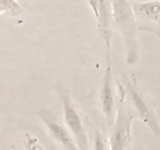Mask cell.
Wrapping results in <instances>:
<instances>
[{
  "label": "cell",
  "instance_id": "6da1fadb",
  "mask_svg": "<svg viewBox=\"0 0 160 150\" xmlns=\"http://www.w3.org/2000/svg\"><path fill=\"white\" fill-rule=\"evenodd\" d=\"M112 20L123 38L127 48V62L133 65L139 59L138 38V21L130 0H111Z\"/></svg>",
  "mask_w": 160,
  "mask_h": 150
},
{
  "label": "cell",
  "instance_id": "7a4b0ae2",
  "mask_svg": "<svg viewBox=\"0 0 160 150\" xmlns=\"http://www.w3.org/2000/svg\"><path fill=\"white\" fill-rule=\"evenodd\" d=\"M57 90L60 96L64 110V119L66 127L68 128L75 138L76 145L79 150H88V138L81 117L78 114L70 92L62 83L57 84Z\"/></svg>",
  "mask_w": 160,
  "mask_h": 150
},
{
  "label": "cell",
  "instance_id": "3957f363",
  "mask_svg": "<svg viewBox=\"0 0 160 150\" xmlns=\"http://www.w3.org/2000/svg\"><path fill=\"white\" fill-rule=\"evenodd\" d=\"M134 117L129 112L122 99H120L111 128V150H127L131 141V126Z\"/></svg>",
  "mask_w": 160,
  "mask_h": 150
},
{
  "label": "cell",
  "instance_id": "277c9868",
  "mask_svg": "<svg viewBox=\"0 0 160 150\" xmlns=\"http://www.w3.org/2000/svg\"><path fill=\"white\" fill-rule=\"evenodd\" d=\"M122 88L127 93L126 95L130 100V105L133 108V111L137 113V117L148 125L155 135H159L160 128L155 114L152 113L144 99L138 92L136 87L130 82L125 73L122 76Z\"/></svg>",
  "mask_w": 160,
  "mask_h": 150
},
{
  "label": "cell",
  "instance_id": "5b68a950",
  "mask_svg": "<svg viewBox=\"0 0 160 150\" xmlns=\"http://www.w3.org/2000/svg\"><path fill=\"white\" fill-rule=\"evenodd\" d=\"M38 115L45 124L52 137L61 144L66 150H78L70 133L57 120V117L51 111L47 109H41L38 112Z\"/></svg>",
  "mask_w": 160,
  "mask_h": 150
},
{
  "label": "cell",
  "instance_id": "8992f818",
  "mask_svg": "<svg viewBox=\"0 0 160 150\" xmlns=\"http://www.w3.org/2000/svg\"><path fill=\"white\" fill-rule=\"evenodd\" d=\"M112 72L110 63L108 64L103 78L101 91V102L102 113L109 129L111 130L115 121V99H114Z\"/></svg>",
  "mask_w": 160,
  "mask_h": 150
},
{
  "label": "cell",
  "instance_id": "52a82bcc",
  "mask_svg": "<svg viewBox=\"0 0 160 150\" xmlns=\"http://www.w3.org/2000/svg\"><path fill=\"white\" fill-rule=\"evenodd\" d=\"M97 20H98V27L100 35L105 42L108 53H109L112 37V26L113 24L111 0H99L98 16Z\"/></svg>",
  "mask_w": 160,
  "mask_h": 150
},
{
  "label": "cell",
  "instance_id": "ba28073f",
  "mask_svg": "<svg viewBox=\"0 0 160 150\" xmlns=\"http://www.w3.org/2000/svg\"><path fill=\"white\" fill-rule=\"evenodd\" d=\"M133 5L137 18L160 23V0L138 1Z\"/></svg>",
  "mask_w": 160,
  "mask_h": 150
},
{
  "label": "cell",
  "instance_id": "9c48e42d",
  "mask_svg": "<svg viewBox=\"0 0 160 150\" xmlns=\"http://www.w3.org/2000/svg\"><path fill=\"white\" fill-rule=\"evenodd\" d=\"M0 6L4 9L5 13L13 16H18L24 13L17 0H0Z\"/></svg>",
  "mask_w": 160,
  "mask_h": 150
},
{
  "label": "cell",
  "instance_id": "30bf717a",
  "mask_svg": "<svg viewBox=\"0 0 160 150\" xmlns=\"http://www.w3.org/2000/svg\"><path fill=\"white\" fill-rule=\"evenodd\" d=\"M26 137H27V142H26L27 150H44L36 138L28 134H27Z\"/></svg>",
  "mask_w": 160,
  "mask_h": 150
},
{
  "label": "cell",
  "instance_id": "8fae6325",
  "mask_svg": "<svg viewBox=\"0 0 160 150\" xmlns=\"http://www.w3.org/2000/svg\"><path fill=\"white\" fill-rule=\"evenodd\" d=\"M94 150H105V145H104L102 135L98 129H96L95 131Z\"/></svg>",
  "mask_w": 160,
  "mask_h": 150
},
{
  "label": "cell",
  "instance_id": "7c38bea8",
  "mask_svg": "<svg viewBox=\"0 0 160 150\" xmlns=\"http://www.w3.org/2000/svg\"><path fill=\"white\" fill-rule=\"evenodd\" d=\"M89 5L90 6L92 9V11L94 13L96 18L98 16V4H99V0H88Z\"/></svg>",
  "mask_w": 160,
  "mask_h": 150
},
{
  "label": "cell",
  "instance_id": "4fadbf2b",
  "mask_svg": "<svg viewBox=\"0 0 160 150\" xmlns=\"http://www.w3.org/2000/svg\"><path fill=\"white\" fill-rule=\"evenodd\" d=\"M5 13V10H4V9L0 6V13Z\"/></svg>",
  "mask_w": 160,
  "mask_h": 150
},
{
  "label": "cell",
  "instance_id": "5bb4252c",
  "mask_svg": "<svg viewBox=\"0 0 160 150\" xmlns=\"http://www.w3.org/2000/svg\"><path fill=\"white\" fill-rule=\"evenodd\" d=\"M140 1H152V0H140Z\"/></svg>",
  "mask_w": 160,
  "mask_h": 150
},
{
  "label": "cell",
  "instance_id": "9a60e30c",
  "mask_svg": "<svg viewBox=\"0 0 160 150\" xmlns=\"http://www.w3.org/2000/svg\"><path fill=\"white\" fill-rule=\"evenodd\" d=\"M17 1H21V0H17Z\"/></svg>",
  "mask_w": 160,
  "mask_h": 150
}]
</instances>
